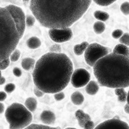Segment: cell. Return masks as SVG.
<instances>
[{"instance_id":"7402d4cb","label":"cell","mask_w":129,"mask_h":129,"mask_svg":"<svg viewBox=\"0 0 129 129\" xmlns=\"http://www.w3.org/2000/svg\"><path fill=\"white\" fill-rule=\"evenodd\" d=\"M106 29V25L103 21H96L93 24V30L96 34H101L104 32Z\"/></svg>"},{"instance_id":"f35d334b","label":"cell","mask_w":129,"mask_h":129,"mask_svg":"<svg viewBox=\"0 0 129 129\" xmlns=\"http://www.w3.org/2000/svg\"><path fill=\"white\" fill-rule=\"evenodd\" d=\"M6 83V78L4 77H1L0 78V85H3Z\"/></svg>"},{"instance_id":"603a6c76","label":"cell","mask_w":129,"mask_h":129,"mask_svg":"<svg viewBox=\"0 0 129 129\" xmlns=\"http://www.w3.org/2000/svg\"><path fill=\"white\" fill-rule=\"evenodd\" d=\"M93 1L100 6H108L115 3L116 0H93Z\"/></svg>"},{"instance_id":"cb8c5ba5","label":"cell","mask_w":129,"mask_h":129,"mask_svg":"<svg viewBox=\"0 0 129 129\" xmlns=\"http://www.w3.org/2000/svg\"><path fill=\"white\" fill-rule=\"evenodd\" d=\"M120 10L124 15H129V3L128 2L123 3L120 6Z\"/></svg>"},{"instance_id":"f1b7e54d","label":"cell","mask_w":129,"mask_h":129,"mask_svg":"<svg viewBox=\"0 0 129 129\" xmlns=\"http://www.w3.org/2000/svg\"><path fill=\"white\" fill-rule=\"evenodd\" d=\"M123 34H124V33H123V31L121 30L117 29V30H115L112 33V37L113 38H115V39H119Z\"/></svg>"},{"instance_id":"ba28073f","label":"cell","mask_w":129,"mask_h":129,"mask_svg":"<svg viewBox=\"0 0 129 129\" xmlns=\"http://www.w3.org/2000/svg\"><path fill=\"white\" fill-rule=\"evenodd\" d=\"M49 37L52 41L57 43H61L69 41L73 36L72 30L70 27L63 29H49Z\"/></svg>"},{"instance_id":"7bdbcfd3","label":"cell","mask_w":129,"mask_h":129,"mask_svg":"<svg viewBox=\"0 0 129 129\" xmlns=\"http://www.w3.org/2000/svg\"><path fill=\"white\" fill-rule=\"evenodd\" d=\"M2 77V72H1V70H0V78Z\"/></svg>"},{"instance_id":"ffe728a7","label":"cell","mask_w":129,"mask_h":129,"mask_svg":"<svg viewBox=\"0 0 129 129\" xmlns=\"http://www.w3.org/2000/svg\"><path fill=\"white\" fill-rule=\"evenodd\" d=\"M115 93L118 96V100L120 102H125L127 99V93L124 88H115Z\"/></svg>"},{"instance_id":"7a4b0ae2","label":"cell","mask_w":129,"mask_h":129,"mask_svg":"<svg viewBox=\"0 0 129 129\" xmlns=\"http://www.w3.org/2000/svg\"><path fill=\"white\" fill-rule=\"evenodd\" d=\"M73 63L61 52H48L36 62L32 73L35 86L44 93L62 91L71 81Z\"/></svg>"},{"instance_id":"ac0fdd59","label":"cell","mask_w":129,"mask_h":129,"mask_svg":"<svg viewBox=\"0 0 129 129\" xmlns=\"http://www.w3.org/2000/svg\"><path fill=\"white\" fill-rule=\"evenodd\" d=\"M25 106L27 107V109L33 112L36 110L37 106V100L36 99H34V97H29L25 101Z\"/></svg>"},{"instance_id":"30bf717a","label":"cell","mask_w":129,"mask_h":129,"mask_svg":"<svg viewBox=\"0 0 129 129\" xmlns=\"http://www.w3.org/2000/svg\"><path fill=\"white\" fill-rule=\"evenodd\" d=\"M40 120L46 125H50L55 121V115L49 110H44L40 114Z\"/></svg>"},{"instance_id":"4316f807","label":"cell","mask_w":129,"mask_h":129,"mask_svg":"<svg viewBox=\"0 0 129 129\" xmlns=\"http://www.w3.org/2000/svg\"><path fill=\"white\" fill-rule=\"evenodd\" d=\"M35 21H36V18H34V15H27V16L26 17V20H25V21H26V25H27V27H32V26L34 24Z\"/></svg>"},{"instance_id":"5bb4252c","label":"cell","mask_w":129,"mask_h":129,"mask_svg":"<svg viewBox=\"0 0 129 129\" xmlns=\"http://www.w3.org/2000/svg\"><path fill=\"white\" fill-rule=\"evenodd\" d=\"M27 46L31 49H36L41 46V41L37 37H31L27 40Z\"/></svg>"},{"instance_id":"d4e9b609","label":"cell","mask_w":129,"mask_h":129,"mask_svg":"<svg viewBox=\"0 0 129 129\" xmlns=\"http://www.w3.org/2000/svg\"><path fill=\"white\" fill-rule=\"evenodd\" d=\"M20 55H21V52H20V50H18V49H15L12 53V55H10V61H13V62H15V61H17L18 59H19V58H20Z\"/></svg>"},{"instance_id":"9a60e30c","label":"cell","mask_w":129,"mask_h":129,"mask_svg":"<svg viewBox=\"0 0 129 129\" xmlns=\"http://www.w3.org/2000/svg\"><path fill=\"white\" fill-rule=\"evenodd\" d=\"M71 100L72 102L75 104V105H77V106H79V105H81L84 101V95L78 92V91H76V92H74L72 96H71Z\"/></svg>"},{"instance_id":"277c9868","label":"cell","mask_w":129,"mask_h":129,"mask_svg":"<svg viewBox=\"0 0 129 129\" xmlns=\"http://www.w3.org/2000/svg\"><path fill=\"white\" fill-rule=\"evenodd\" d=\"M93 74L102 87L125 88L129 87V58L109 53L93 66Z\"/></svg>"},{"instance_id":"74e56055","label":"cell","mask_w":129,"mask_h":129,"mask_svg":"<svg viewBox=\"0 0 129 129\" xmlns=\"http://www.w3.org/2000/svg\"><path fill=\"white\" fill-rule=\"evenodd\" d=\"M124 109V112H125L126 113L129 114V105H128L127 103V104H125Z\"/></svg>"},{"instance_id":"5b68a950","label":"cell","mask_w":129,"mask_h":129,"mask_svg":"<svg viewBox=\"0 0 129 129\" xmlns=\"http://www.w3.org/2000/svg\"><path fill=\"white\" fill-rule=\"evenodd\" d=\"M5 116L9 124V129H24L30 125L33 120L31 112L18 103H14L9 106Z\"/></svg>"},{"instance_id":"60d3db41","label":"cell","mask_w":129,"mask_h":129,"mask_svg":"<svg viewBox=\"0 0 129 129\" xmlns=\"http://www.w3.org/2000/svg\"><path fill=\"white\" fill-rule=\"evenodd\" d=\"M64 129H77V128H75V127H66Z\"/></svg>"},{"instance_id":"9c48e42d","label":"cell","mask_w":129,"mask_h":129,"mask_svg":"<svg viewBox=\"0 0 129 129\" xmlns=\"http://www.w3.org/2000/svg\"><path fill=\"white\" fill-rule=\"evenodd\" d=\"M94 129H129V125L118 117H115L99 124Z\"/></svg>"},{"instance_id":"ee69618b","label":"cell","mask_w":129,"mask_h":129,"mask_svg":"<svg viewBox=\"0 0 129 129\" xmlns=\"http://www.w3.org/2000/svg\"><path fill=\"white\" fill-rule=\"evenodd\" d=\"M128 49H129V48H128Z\"/></svg>"},{"instance_id":"4fadbf2b","label":"cell","mask_w":129,"mask_h":129,"mask_svg":"<svg viewBox=\"0 0 129 129\" xmlns=\"http://www.w3.org/2000/svg\"><path fill=\"white\" fill-rule=\"evenodd\" d=\"M113 53L121 55H124V56L129 58V49H128V47L127 46L121 44V43L115 46V47L113 49Z\"/></svg>"},{"instance_id":"4dcf8cb0","label":"cell","mask_w":129,"mask_h":129,"mask_svg":"<svg viewBox=\"0 0 129 129\" xmlns=\"http://www.w3.org/2000/svg\"><path fill=\"white\" fill-rule=\"evenodd\" d=\"M64 96H66V95H64V93L61 91V92H58V93H54V98L56 101H61L62 100Z\"/></svg>"},{"instance_id":"8992f818","label":"cell","mask_w":129,"mask_h":129,"mask_svg":"<svg viewBox=\"0 0 129 129\" xmlns=\"http://www.w3.org/2000/svg\"><path fill=\"white\" fill-rule=\"evenodd\" d=\"M110 52V49L103 46L97 43L89 44L86 51L84 52V59L87 64L93 67L96 62L107 55Z\"/></svg>"},{"instance_id":"2e32d148","label":"cell","mask_w":129,"mask_h":129,"mask_svg":"<svg viewBox=\"0 0 129 129\" xmlns=\"http://www.w3.org/2000/svg\"><path fill=\"white\" fill-rule=\"evenodd\" d=\"M35 64H36V61L34 58H25L21 61V66L24 70L29 71L35 66Z\"/></svg>"},{"instance_id":"d6986e66","label":"cell","mask_w":129,"mask_h":129,"mask_svg":"<svg viewBox=\"0 0 129 129\" xmlns=\"http://www.w3.org/2000/svg\"><path fill=\"white\" fill-rule=\"evenodd\" d=\"M93 15L96 19H97L100 21H106L109 18V15L107 12H102V11H96L93 13Z\"/></svg>"},{"instance_id":"44dd1931","label":"cell","mask_w":129,"mask_h":129,"mask_svg":"<svg viewBox=\"0 0 129 129\" xmlns=\"http://www.w3.org/2000/svg\"><path fill=\"white\" fill-rule=\"evenodd\" d=\"M24 129H61L59 127H51L49 125L39 124H31Z\"/></svg>"},{"instance_id":"6da1fadb","label":"cell","mask_w":129,"mask_h":129,"mask_svg":"<svg viewBox=\"0 0 129 129\" xmlns=\"http://www.w3.org/2000/svg\"><path fill=\"white\" fill-rule=\"evenodd\" d=\"M92 0H30V9L38 22L49 29L70 27L87 11Z\"/></svg>"},{"instance_id":"8fae6325","label":"cell","mask_w":129,"mask_h":129,"mask_svg":"<svg viewBox=\"0 0 129 129\" xmlns=\"http://www.w3.org/2000/svg\"><path fill=\"white\" fill-rule=\"evenodd\" d=\"M75 116L77 118V120H78V122L79 124V125L81 127H84V124H86L87 121H88L89 120H91L90 118V116L85 113L83 110L81 109H78L75 112Z\"/></svg>"},{"instance_id":"1f68e13d","label":"cell","mask_w":129,"mask_h":129,"mask_svg":"<svg viewBox=\"0 0 129 129\" xmlns=\"http://www.w3.org/2000/svg\"><path fill=\"white\" fill-rule=\"evenodd\" d=\"M49 50H50V52H61V46L59 45L55 44V45H52L49 48Z\"/></svg>"},{"instance_id":"484cf974","label":"cell","mask_w":129,"mask_h":129,"mask_svg":"<svg viewBox=\"0 0 129 129\" xmlns=\"http://www.w3.org/2000/svg\"><path fill=\"white\" fill-rule=\"evenodd\" d=\"M119 42L121 44L125 45V46H129V34L126 33L124 34L120 38H119Z\"/></svg>"},{"instance_id":"d590c367","label":"cell","mask_w":129,"mask_h":129,"mask_svg":"<svg viewBox=\"0 0 129 129\" xmlns=\"http://www.w3.org/2000/svg\"><path fill=\"white\" fill-rule=\"evenodd\" d=\"M7 97V94L6 92L4 91H0V102H3L4 101Z\"/></svg>"},{"instance_id":"836d02e7","label":"cell","mask_w":129,"mask_h":129,"mask_svg":"<svg viewBox=\"0 0 129 129\" xmlns=\"http://www.w3.org/2000/svg\"><path fill=\"white\" fill-rule=\"evenodd\" d=\"M34 94H35L37 97H42V96H43V95H44V93H43L42 90H40L39 88H37L36 86H35V87H34Z\"/></svg>"},{"instance_id":"d6a6232c","label":"cell","mask_w":129,"mask_h":129,"mask_svg":"<svg viewBox=\"0 0 129 129\" xmlns=\"http://www.w3.org/2000/svg\"><path fill=\"white\" fill-rule=\"evenodd\" d=\"M94 128H95V124L92 120H89L88 121H87L84 126V129H94Z\"/></svg>"},{"instance_id":"f546056e","label":"cell","mask_w":129,"mask_h":129,"mask_svg":"<svg viewBox=\"0 0 129 129\" xmlns=\"http://www.w3.org/2000/svg\"><path fill=\"white\" fill-rule=\"evenodd\" d=\"M15 90V85L12 83L6 84L5 87V92H6V93H12Z\"/></svg>"},{"instance_id":"52a82bcc","label":"cell","mask_w":129,"mask_h":129,"mask_svg":"<svg viewBox=\"0 0 129 129\" xmlns=\"http://www.w3.org/2000/svg\"><path fill=\"white\" fill-rule=\"evenodd\" d=\"M90 81V74L84 69H78L73 72L71 83L75 88L86 86Z\"/></svg>"},{"instance_id":"b9f144b4","label":"cell","mask_w":129,"mask_h":129,"mask_svg":"<svg viewBox=\"0 0 129 129\" xmlns=\"http://www.w3.org/2000/svg\"><path fill=\"white\" fill-rule=\"evenodd\" d=\"M24 2H25V3H27V2H30V0H23Z\"/></svg>"},{"instance_id":"8d00e7d4","label":"cell","mask_w":129,"mask_h":129,"mask_svg":"<svg viewBox=\"0 0 129 129\" xmlns=\"http://www.w3.org/2000/svg\"><path fill=\"white\" fill-rule=\"evenodd\" d=\"M4 111H5V106L2 102H0V114L3 113Z\"/></svg>"},{"instance_id":"7c38bea8","label":"cell","mask_w":129,"mask_h":129,"mask_svg":"<svg viewBox=\"0 0 129 129\" xmlns=\"http://www.w3.org/2000/svg\"><path fill=\"white\" fill-rule=\"evenodd\" d=\"M99 84L94 81H90L89 83L86 85V92L91 96L96 94L99 91Z\"/></svg>"},{"instance_id":"83f0119b","label":"cell","mask_w":129,"mask_h":129,"mask_svg":"<svg viewBox=\"0 0 129 129\" xmlns=\"http://www.w3.org/2000/svg\"><path fill=\"white\" fill-rule=\"evenodd\" d=\"M10 64V58H6L0 62V70H5L6 69Z\"/></svg>"},{"instance_id":"e575fe53","label":"cell","mask_w":129,"mask_h":129,"mask_svg":"<svg viewBox=\"0 0 129 129\" xmlns=\"http://www.w3.org/2000/svg\"><path fill=\"white\" fill-rule=\"evenodd\" d=\"M13 74L16 77H21V75H22V72L19 68H15L13 69Z\"/></svg>"},{"instance_id":"3957f363","label":"cell","mask_w":129,"mask_h":129,"mask_svg":"<svg viewBox=\"0 0 129 129\" xmlns=\"http://www.w3.org/2000/svg\"><path fill=\"white\" fill-rule=\"evenodd\" d=\"M23 10L15 5L0 7V62L9 58L26 27Z\"/></svg>"},{"instance_id":"e0dca14e","label":"cell","mask_w":129,"mask_h":129,"mask_svg":"<svg viewBox=\"0 0 129 129\" xmlns=\"http://www.w3.org/2000/svg\"><path fill=\"white\" fill-rule=\"evenodd\" d=\"M89 43L87 42H83L80 44H77L74 46V52L77 55H81L86 51Z\"/></svg>"},{"instance_id":"ab89813d","label":"cell","mask_w":129,"mask_h":129,"mask_svg":"<svg viewBox=\"0 0 129 129\" xmlns=\"http://www.w3.org/2000/svg\"><path fill=\"white\" fill-rule=\"evenodd\" d=\"M126 101H127V103L129 105V91L127 93V99H126Z\"/></svg>"}]
</instances>
